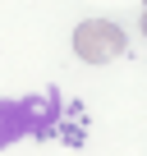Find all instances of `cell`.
Returning a JSON list of instances; mask_svg holds the SVG:
<instances>
[{
  "label": "cell",
  "instance_id": "7a4b0ae2",
  "mask_svg": "<svg viewBox=\"0 0 147 156\" xmlns=\"http://www.w3.org/2000/svg\"><path fill=\"white\" fill-rule=\"evenodd\" d=\"M41 110L46 101H0V147H9L28 133H46Z\"/></svg>",
  "mask_w": 147,
  "mask_h": 156
},
{
  "label": "cell",
  "instance_id": "3957f363",
  "mask_svg": "<svg viewBox=\"0 0 147 156\" xmlns=\"http://www.w3.org/2000/svg\"><path fill=\"white\" fill-rule=\"evenodd\" d=\"M138 32H142V37H147V5H142V9H138Z\"/></svg>",
  "mask_w": 147,
  "mask_h": 156
},
{
  "label": "cell",
  "instance_id": "6da1fadb",
  "mask_svg": "<svg viewBox=\"0 0 147 156\" xmlns=\"http://www.w3.org/2000/svg\"><path fill=\"white\" fill-rule=\"evenodd\" d=\"M129 51L124 41V28L110 23V19H83L78 28H74V55L88 60V64H110Z\"/></svg>",
  "mask_w": 147,
  "mask_h": 156
}]
</instances>
